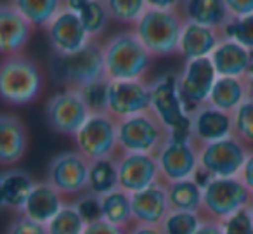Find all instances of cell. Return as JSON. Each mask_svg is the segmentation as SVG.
Instances as JSON below:
<instances>
[{"label": "cell", "mask_w": 253, "mask_h": 234, "mask_svg": "<svg viewBox=\"0 0 253 234\" xmlns=\"http://www.w3.org/2000/svg\"><path fill=\"white\" fill-rule=\"evenodd\" d=\"M102 59L108 80H146L155 57L134 30H128L115 33L102 44Z\"/></svg>", "instance_id": "obj_1"}, {"label": "cell", "mask_w": 253, "mask_h": 234, "mask_svg": "<svg viewBox=\"0 0 253 234\" xmlns=\"http://www.w3.org/2000/svg\"><path fill=\"white\" fill-rule=\"evenodd\" d=\"M50 78L63 89L87 87L92 82L106 78L104 59H102V44L90 40L84 49L73 54H54L49 59Z\"/></svg>", "instance_id": "obj_2"}, {"label": "cell", "mask_w": 253, "mask_h": 234, "mask_svg": "<svg viewBox=\"0 0 253 234\" xmlns=\"http://www.w3.org/2000/svg\"><path fill=\"white\" fill-rule=\"evenodd\" d=\"M43 91V73L26 54L0 59V101L9 106L35 102Z\"/></svg>", "instance_id": "obj_3"}, {"label": "cell", "mask_w": 253, "mask_h": 234, "mask_svg": "<svg viewBox=\"0 0 253 234\" xmlns=\"http://www.w3.org/2000/svg\"><path fill=\"white\" fill-rule=\"evenodd\" d=\"M182 26L179 9H148L132 30L153 57H169L177 54Z\"/></svg>", "instance_id": "obj_4"}, {"label": "cell", "mask_w": 253, "mask_h": 234, "mask_svg": "<svg viewBox=\"0 0 253 234\" xmlns=\"http://www.w3.org/2000/svg\"><path fill=\"white\" fill-rule=\"evenodd\" d=\"M149 111L165 127L170 137H191V115L180 97L177 73H163L149 82Z\"/></svg>", "instance_id": "obj_5"}, {"label": "cell", "mask_w": 253, "mask_h": 234, "mask_svg": "<svg viewBox=\"0 0 253 234\" xmlns=\"http://www.w3.org/2000/svg\"><path fill=\"white\" fill-rule=\"evenodd\" d=\"M253 194L239 177L210 179L203 187V219L224 222L241 210L250 208Z\"/></svg>", "instance_id": "obj_6"}, {"label": "cell", "mask_w": 253, "mask_h": 234, "mask_svg": "<svg viewBox=\"0 0 253 234\" xmlns=\"http://www.w3.org/2000/svg\"><path fill=\"white\" fill-rule=\"evenodd\" d=\"M77 151L88 161L113 158L118 151V120L109 113H90L73 136Z\"/></svg>", "instance_id": "obj_7"}, {"label": "cell", "mask_w": 253, "mask_h": 234, "mask_svg": "<svg viewBox=\"0 0 253 234\" xmlns=\"http://www.w3.org/2000/svg\"><path fill=\"white\" fill-rule=\"evenodd\" d=\"M169 139V132L151 111L139 113L118 122L120 153L156 154Z\"/></svg>", "instance_id": "obj_8"}, {"label": "cell", "mask_w": 253, "mask_h": 234, "mask_svg": "<svg viewBox=\"0 0 253 234\" xmlns=\"http://www.w3.org/2000/svg\"><path fill=\"white\" fill-rule=\"evenodd\" d=\"M248 151L250 147H246L234 136L203 144L198 146V158H200L198 168L210 179L239 177Z\"/></svg>", "instance_id": "obj_9"}, {"label": "cell", "mask_w": 253, "mask_h": 234, "mask_svg": "<svg viewBox=\"0 0 253 234\" xmlns=\"http://www.w3.org/2000/svg\"><path fill=\"white\" fill-rule=\"evenodd\" d=\"M165 184L193 179L200 167L198 144L191 137H170L155 154Z\"/></svg>", "instance_id": "obj_10"}, {"label": "cell", "mask_w": 253, "mask_h": 234, "mask_svg": "<svg viewBox=\"0 0 253 234\" xmlns=\"http://www.w3.org/2000/svg\"><path fill=\"white\" fill-rule=\"evenodd\" d=\"M90 161L77 149L63 151L49 161L45 181L64 198H77L87 191Z\"/></svg>", "instance_id": "obj_11"}, {"label": "cell", "mask_w": 253, "mask_h": 234, "mask_svg": "<svg viewBox=\"0 0 253 234\" xmlns=\"http://www.w3.org/2000/svg\"><path fill=\"white\" fill-rule=\"evenodd\" d=\"M90 115L78 91L63 89L50 95L45 104V120L54 132L73 137Z\"/></svg>", "instance_id": "obj_12"}, {"label": "cell", "mask_w": 253, "mask_h": 234, "mask_svg": "<svg viewBox=\"0 0 253 234\" xmlns=\"http://www.w3.org/2000/svg\"><path fill=\"white\" fill-rule=\"evenodd\" d=\"M218 78L210 57L184 61L180 73H177V85L187 113L207 104L215 80Z\"/></svg>", "instance_id": "obj_13"}, {"label": "cell", "mask_w": 253, "mask_h": 234, "mask_svg": "<svg viewBox=\"0 0 253 234\" xmlns=\"http://www.w3.org/2000/svg\"><path fill=\"white\" fill-rule=\"evenodd\" d=\"M146 111H149V82L108 80L106 113L120 122Z\"/></svg>", "instance_id": "obj_14"}, {"label": "cell", "mask_w": 253, "mask_h": 234, "mask_svg": "<svg viewBox=\"0 0 253 234\" xmlns=\"http://www.w3.org/2000/svg\"><path fill=\"white\" fill-rule=\"evenodd\" d=\"M118 184L128 194H134L156 182H163L155 154L118 153Z\"/></svg>", "instance_id": "obj_15"}, {"label": "cell", "mask_w": 253, "mask_h": 234, "mask_svg": "<svg viewBox=\"0 0 253 234\" xmlns=\"http://www.w3.org/2000/svg\"><path fill=\"white\" fill-rule=\"evenodd\" d=\"M45 33L54 54H73L90 42L80 18L68 9H63L49 23Z\"/></svg>", "instance_id": "obj_16"}, {"label": "cell", "mask_w": 253, "mask_h": 234, "mask_svg": "<svg viewBox=\"0 0 253 234\" xmlns=\"http://www.w3.org/2000/svg\"><path fill=\"white\" fill-rule=\"evenodd\" d=\"M191 139L198 144H210L215 140L232 136V115L220 111L211 104H203L196 108L189 116Z\"/></svg>", "instance_id": "obj_17"}, {"label": "cell", "mask_w": 253, "mask_h": 234, "mask_svg": "<svg viewBox=\"0 0 253 234\" xmlns=\"http://www.w3.org/2000/svg\"><path fill=\"white\" fill-rule=\"evenodd\" d=\"M132 215L135 224L160 226L170 212L165 182H156L149 187L130 194Z\"/></svg>", "instance_id": "obj_18"}, {"label": "cell", "mask_w": 253, "mask_h": 234, "mask_svg": "<svg viewBox=\"0 0 253 234\" xmlns=\"http://www.w3.org/2000/svg\"><path fill=\"white\" fill-rule=\"evenodd\" d=\"M32 33L33 26L11 4H0V56L23 54Z\"/></svg>", "instance_id": "obj_19"}, {"label": "cell", "mask_w": 253, "mask_h": 234, "mask_svg": "<svg viewBox=\"0 0 253 234\" xmlns=\"http://www.w3.org/2000/svg\"><path fill=\"white\" fill-rule=\"evenodd\" d=\"M28 151V130L16 115H0V165L14 167Z\"/></svg>", "instance_id": "obj_20"}, {"label": "cell", "mask_w": 253, "mask_h": 234, "mask_svg": "<svg viewBox=\"0 0 253 234\" xmlns=\"http://www.w3.org/2000/svg\"><path fill=\"white\" fill-rule=\"evenodd\" d=\"M210 59L218 77L246 78L252 73V50L234 40L222 39Z\"/></svg>", "instance_id": "obj_21"}, {"label": "cell", "mask_w": 253, "mask_h": 234, "mask_svg": "<svg viewBox=\"0 0 253 234\" xmlns=\"http://www.w3.org/2000/svg\"><path fill=\"white\" fill-rule=\"evenodd\" d=\"M64 203H66V198L61 192H57L49 182L37 181L19 213L28 217L30 220H35L42 226H47L59 213Z\"/></svg>", "instance_id": "obj_22"}, {"label": "cell", "mask_w": 253, "mask_h": 234, "mask_svg": "<svg viewBox=\"0 0 253 234\" xmlns=\"http://www.w3.org/2000/svg\"><path fill=\"white\" fill-rule=\"evenodd\" d=\"M220 40H222V37L218 30L196 25V23L184 21L177 54H179L184 61L210 57Z\"/></svg>", "instance_id": "obj_23"}, {"label": "cell", "mask_w": 253, "mask_h": 234, "mask_svg": "<svg viewBox=\"0 0 253 234\" xmlns=\"http://www.w3.org/2000/svg\"><path fill=\"white\" fill-rule=\"evenodd\" d=\"M179 12L184 21L215 28L218 32L231 19L224 0H182Z\"/></svg>", "instance_id": "obj_24"}, {"label": "cell", "mask_w": 253, "mask_h": 234, "mask_svg": "<svg viewBox=\"0 0 253 234\" xmlns=\"http://www.w3.org/2000/svg\"><path fill=\"white\" fill-rule=\"evenodd\" d=\"M64 9L80 18L90 40L101 39L111 21L102 0H64Z\"/></svg>", "instance_id": "obj_25"}, {"label": "cell", "mask_w": 253, "mask_h": 234, "mask_svg": "<svg viewBox=\"0 0 253 234\" xmlns=\"http://www.w3.org/2000/svg\"><path fill=\"white\" fill-rule=\"evenodd\" d=\"M248 99L245 78L218 77L208 97V104L225 113H234Z\"/></svg>", "instance_id": "obj_26"}, {"label": "cell", "mask_w": 253, "mask_h": 234, "mask_svg": "<svg viewBox=\"0 0 253 234\" xmlns=\"http://www.w3.org/2000/svg\"><path fill=\"white\" fill-rule=\"evenodd\" d=\"M0 179H2V194H4L5 208L19 213L37 181H33L32 175L21 168H11L0 174Z\"/></svg>", "instance_id": "obj_27"}, {"label": "cell", "mask_w": 253, "mask_h": 234, "mask_svg": "<svg viewBox=\"0 0 253 234\" xmlns=\"http://www.w3.org/2000/svg\"><path fill=\"white\" fill-rule=\"evenodd\" d=\"M170 210L173 212H191L201 213L203 205V187L194 179L169 182L167 184Z\"/></svg>", "instance_id": "obj_28"}, {"label": "cell", "mask_w": 253, "mask_h": 234, "mask_svg": "<svg viewBox=\"0 0 253 234\" xmlns=\"http://www.w3.org/2000/svg\"><path fill=\"white\" fill-rule=\"evenodd\" d=\"M11 5L33 26V30H45L64 9V0H11Z\"/></svg>", "instance_id": "obj_29"}, {"label": "cell", "mask_w": 253, "mask_h": 234, "mask_svg": "<svg viewBox=\"0 0 253 234\" xmlns=\"http://www.w3.org/2000/svg\"><path fill=\"white\" fill-rule=\"evenodd\" d=\"M116 189H120L116 156L90 161L87 191L101 198V196L109 194V192L116 191Z\"/></svg>", "instance_id": "obj_30"}, {"label": "cell", "mask_w": 253, "mask_h": 234, "mask_svg": "<svg viewBox=\"0 0 253 234\" xmlns=\"http://www.w3.org/2000/svg\"><path fill=\"white\" fill-rule=\"evenodd\" d=\"M101 206L104 222L122 227V229H128L134 224L130 194L125 192L123 189H116L109 194L101 196Z\"/></svg>", "instance_id": "obj_31"}, {"label": "cell", "mask_w": 253, "mask_h": 234, "mask_svg": "<svg viewBox=\"0 0 253 234\" xmlns=\"http://www.w3.org/2000/svg\"><path fill=\"white\" fill-rule=\"evenodd\" d=\"M111 21L134 26L148 11L146 0H102Z\"/></svg>", "instance_id": "obj_32"}, {"label": "cell", "mask_w": 253, "mask_h": 234, "mask_svg": "<svg viewBox=\"0 0 253 234\" xmlns=\"http://www.w3.org/2000/svg\"><path fill=\"white\" fill-rule=\"evenodd\" d=\"M47 234H84L87 224L82 220L73 203L66 201L56 217L47 224Z\"/></svg>", "instance_id": "obj_33"}, {"label": "cell", "mask_w": 253, "mask_h": 234, "mask_svg": "<svg viewBox=\"0 0 253 234\" xmlns=\"http://www.w3.org/2000/svg\"><path fill=\"white\" fill-rule=\"evenodd\" d=\"M203 222L201 213L191 212H173L170 210L169 215L165 217L160 227L163 234H194L198 227Z\"/></svg>", "instance_id": "obj_34"}, {"label": "cell", "mask_w": 253, "mask_h": 234, "mask_svg": "<svg viewBox=\"0 0 253 234\" xmlns=\"http://www.w3.org/2000/svg\"><path fill=\"white\" fill-rule=\"evenodd\" d=\"M232 136L239 139L246 147H253V101L246 99L232 113Z\"/></svg>", "instance_id": "obj_35"}, {"label": "cell", "mask_w": 253, "mask_h": 234, "mask_svg": "<svg viewBox=\"0 0 253 234\" xmlns=\"http://www.w3.org/2000/svg\"><path fill=\"white\" fill-rule=\"evenodd\" d=\"M220 37L234 40L248 50H253V14L245 18H231L220 28Z\"/></svg>", "instance_id": "obj_36"}, {"label": "cell", "mask_w": 253, "mask_h": 234, "mask_svg": "<svg viewBox=\"0 0 253 234\" xmlns=\"http://www.w3.org/2000/svg\"><path fill=\"white\" fill-rule=\"evenodd\" d=\"M71 203H73L75 210H77L78 215L82 217V220H84L87 226L102 220V206H101V198H99V196L85 191V192H82V194H78L77 198L71 199Z\"/></svg>", "instance_id": "obj_37"}, {"label": "cell", "mask_w": 253, "mask_h": 234, "mask_svg": "<svg viewBox=\"0 0 253 234\" xmlns=\"http://www.w3.org/2000/svg\"><path fill=\"white\" fill-rule=\"evenodd\" d=\"M84 97L87 108L90 113H104L106 102H108V78H101L97 82H92L87 87L78 91Z\"/></svg>", "instance_id": "obj_38"}, {"label": "cell", "mask_w": 253, "mask_h": 234, "mask_svg": "<svg viewBox=\"0 0 253 234\" xmlns=\"http://www.w3.org/2000/svg\"><path fill=\"white\" fill-rule=\"evenodd\" d=\"M224 234H253V220L248 208L241 210L236 215L229 217L220 224Z\"/></svg>", "instance_id": "obj_39"}, {"label": "cell", "mask_w": 253, "mask_h": 234, "mask_svg": "<svg viewBox=\"0 0 253 234\" xmlns=\"http://www.w3.org/2000/svg\"><path fill=\"white\" fill-rule=\"evenodd\" d=\"M5 234H47V227L18 213V217L9 224Z\"/></svg>", "instance_id": "obj_40"}, {"label": "cell", "mask_w": 253, "mask_h": 234, "mask_svg": "<svg viewBox=\"0 0 253 234\" xmlns=\"http://www.w3.org/2000/svg\"><path fill=\"white\" fill-rule=\"evenodd\" d=\"M231 18H245L253 14V0H224Z\"/></svg>", "instance_id": "obj_41"}, {"label": "cell", "mask_w": 253, "mask_h": 234, "mask_svg": "<svg viewBox=\"0 0 253 234\" xmlns=\"http://www.w3.org/2000/svg\"><path fill=\"white\" fill-rule=\"evenodd\" d=\"M84 234H126V229L111 226V224L104 222V220H99V222L87 226Z\"/></svg>", "instance_id": "obj_42"}, {"label": "cell", "mask_w": 253, "mask_h": 234, "mask_svg": "<svg viewBox=\"0 0 253 234\" xmlns=\"http://www.w3.org/2000/svg\"><path fill=\"white\" fill-rule=\"evenodd\" d=\"M239 179L245 182V186L253 194V147L248 151V156H246V160H245V165H243V170H241V174H239Z\"/></svg>", "instance_id": "obj_43"}, {"label": "cell", "mask_w": 253, "mask_h": 234, "mask_svg": "<svg viewBox=\"0 0 253 234\" xmlns=\"http://www.w3.org/2000/svg\"><path fill=\"white\" fill-rule=\"evenodd\" d=\"M182 0H146L148 9H163V11H172L179 9Z\"/></svg>", "instance_id": "obj_44"}, {"label": "cell", "mask_w": 253, "mask_h": 234, "mask_svg": "<svg viewBox=\"0 0 253 234\" xmlns=\"http://www.w3.org/2000/svg\"><path fill=\"white\" fill-rule=\"evenodd\" d=\"M126 234H163V233L160 226H144V224L134 222L126 229Z\"/></svg>", "instance_id": "obj_45"}, {"label": "cell", "mask_w": 253, "mask_h": 234, "mask_svg": "<svg viewBox=\"0 0 253 234\" xmlns=\"http://www.w3.org/2000/svg\"><path fill=\"white\" fill-rule=\"evenodd\" d=\"M194 234H224V233H222L220 222H213V220L203 219L201 226L198 227V231Z\"/></svg>", "instance_id": "obj_46"}, {"label": "cell", "mask_w": 253, "mask_h": 234, "mask_svg": "<svg viewBox=\"0 0 253 234\" xmlns=\"http://www.w3.org/2000/svg\"><path fill=\"white\" fill-rule=\"evenodd\" d=\"M245 80H246V91H248V99L253 101V73L248 75Z\"/></svg>", "instance_id": "obj_47"}, {"label": "cell", "mask_w": 253, "mask_h": 234, "mask_svg": "<svg viewBox=\"0 0 253 234\" xmlns=\"http://www.w3.org/2000/svg\"><path fill=\"white\" fill-rule=\"evenodd\" d=\"M5 208V203H4V194H2V179H0V210Z\"/></svg>", "instance_id": "obj_48"}, {"label": "cell", "mask_w": 253, "mask_h": 234, "mask_svg": "<svg viewBox=\"0 0 253 234\" xmlns=\"http://www.w3.org/2000/svg\"><path fill=\"white\" fill-rule=\"evenodd\" d=\"M248 212H250V215H252V220H253V203H252V205H250Z\"/></svg>", "instance_id": "obj_49"}]
</instances>
